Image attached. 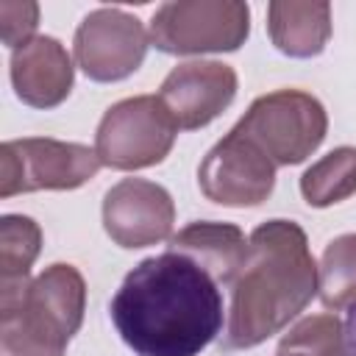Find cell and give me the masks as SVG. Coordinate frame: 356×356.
<instances>
[{"label":"cell","instance_id":"obj_1","mask_svg":"<svg viewBox=\"0 0 356 356\" xmlns=\"http://www.w3.org/2000/svg\"><path fill=\"white\" fill-rule=\"evenodd\" d=\"M108 312L136 356H197L222 328L217 281L175 250L139 261Z\"/></svg>","mask_w":356,"mask_h":356},{"label":"cell","instance_id":"obj_2","mask_svg":"<svg viewBox=\"0 0 356 356\" xmlns=\"http://www.w3.org/2000/svg\"><path fill=\"white\" fill-rule=\"evenodd\" d=\"M317 264L306 234L292 220L261 222L248 239V256L231 281V317L222 350H245L278 334L317 292Z\"/></svg>","mask_w":356,"mask_h":356},{"label":"cell","instance_id":"obj_3","mask_svg":"<svg viewBox=\"0 0 356 356\" xmlns=\"http://www.w3.org/2000/svg\"><path fill=\"white\" fill-rule=\"evenodd\" d=\"M86 306L83 275L53 264L19 295L0 298V356H64Z\"/></svg>","mask_w":356,"mask_h":356},{"label":"cell","instance_id":"obj_4","mask_svg":"<svg viewBox=\"0 0 356 356\" xmlns=\"http://www.w3.org/2000/svg\"><path fill=\"white\" fill-rule=\"evenodd\" d=\"M234 128L253 139L273 164H298L323 142L328 117L323 103L309 92L278 89L253 100Z\"/></svg>","mask_w":356,"mask_h":356},{"label":"cell","instance_id":"obj_5","mask_svg":"<svg viewBox=\"0 0 356 356\" xmlns=\"http://www.w3.org/2000/svg\"><path fill=\"white\" fill-rule=\"evenodd\" d=\"M178 125L159 95H139L114 103L95 136L100 164L111 170H142L159 164L175 142Z\"/></svg>","mask_w":356,"mask_h":356},{"label":"cell","instance_id":"obj_6","mask_svg":"<svg viewBox=\"0 0 356 356\" xmlns=\"http://www.w3.org/2000/svg\"><path fill=\"white\" fill-rule=\"evenodd\" d=\"M248 33L250 11L239 0H175L150 19V42L175 56L236 50Z\"/></svg>","mask_w":356,"mask_h":356},{"label":"cell","instance_id":"obj_7","mask_svg":"<svg viewBox=\"0 0 356 356\" xmlns=\"http://www.w3.org/2000/svg\"><path fill=\"white\" fill-rule=\"evenodd\" d=\"M100 159L92 147L58 139H11L0 147V195L75 189L95 178Z\"/></svg>","mask_w":356,"mask_h":356},{"label":"cell","instance_id":"obj_8","mask_svg":"<svg viewBox=\"0 0 356 356\" xmlns=\"http://www.w3.org/2000/svg\"><path fill=\"white\" fill-rule=\"evenodd\" d=\"M197 184L214 203L234 209L259 206L273 192L275 164L253 139L231 128V134L220 139L203 159Z\"/></svg>","mask_w":356,"mask_h":356},{"label":"cell","instance_id":"obj_9","mask_svg":"<svg viewBox=\"0 0 356 356\" xmlns=\"http://www.w3.org/2000/svg\"><path fill=\"white\" fill-rule=\"evenodd\" d=\"M147 53L142 22L122 8H97L75 31V61L100 83L122 81L139 70Z\"/></svg>","mask_w":356,"mask_h":356},{"label":"cell","instance_id":"obj_10","mask_svg":"<svg viewBox=\"0 0 356 356\" xmlns=\"http://www.w3.org/2000/svg\"><path fill=\"white\" fill-rule=\"evenodd\" d=\"M175 206L164 186L142 178H125L106 192L103 225L120 248H147L170 236Z\"/></svg>","mask_w":356,"mask_h":356},{"label":"cell","instance_id":"obj_11","mask_svg":"<svg viewBox=\"0 0 356 356\" xmlns=\"http://www.w3.org/2000/svg\"><path fill=\"white\" fill-rule=\"evenodd\" d=\"M236 95V72L222 61L178 64L161 83L159 100L178 128L192 131L209 125Z\"/></svg>","mask_w":356,"mask_h":356},{"label":"cell","instance_id":"obj_12","mask_svg":"<svg viewBox=\"0 0 356 356\" xmlns=\"http://www.w3.org/2000/svg\"><path fill=\"white\" fill-rule=\"evenodd\" d=\"M11 83L22 103L53 108L72 89V61L53 36H33L11 53Z\"/></svg>","mask_w":356,"mask_h":356},{"label":"cell","instance_id":"obj_13","mask_svg":"<svg viewBox=\"0 0 356 356\" xmlns=\"http://www.w3.org/2000/svg\"><path fill=\"white\" fill-rule=\"evenodd\" d=\"M170 250L192 259L217 284H231L245 264L248 239L231 222H192L170 239Z\"/></svg>","mask_w":356,"mask_h":356},{"label":"cell","instance_id":"obj_14","mask_svg":"<svg viewBox=\"0 0 356 356\" xmlns=\"http://www.w3.org/2000/svg\"><path fill=\"white\" fill-rule=\"evenodd\" d=\"M267 28L273 44L292 58H312L323 53L331 36L328 3H270Z\"/></svg>","mask_w":356,"mask_h":356},{"label":"cell","instance_id":"obj_15","mask_svg":"<svg viewBox=\"0 0 356 356\" xmlns=\"http://www.w3.org/2000/svg\"><path fill=\"white\" fill-rule=\"evenodd\" d=\"M300 192L309 206H334L356 192V147H337L314 161L303 178Z\"/></svg>","mask_w":356,"mask_h":356},{"label":"cell","instance_id":"obj_16","mask_svg":"<svg viewBox=\"0 0 356 356\" xmlns=\"http://www.w3.org/2000/svg\"><path fill=\"white\" fill-rule=\"evenodd\" d=\"M317 289L328 309L339 312L356 303V234L337 236L323 250Z\"/></svg>","mask_w":356,"mask_h":356},{"label":"cell","instance_id":"obj_17","mask_svg":"<svg viewBox=\"0 0 356 356\" xmlns=\"http://www.w3.org/2000/svg\"><path fill=\"white\" fill-rule=\"evenodd\" d=\"M42 248V231L31 217L6 214L0 220V273L3 286L28 284V273Z\"/></svg>","mask_w":356,"mask_h":356},{"label":"cell","instance_id":"obj_18","mask_svg":"<svg viewBox=\"0 0 356 356\" xmlns=\"http://www.w3.org/2000/svg\"><path fill=\"white\" fill-rule=\"evenodd\" d=\"M342 323L334 314L303 317L278 345L275 356H337Z\"/></svg>","mask_w":356,"mask_h":356},{"label":"cell","instance_id":"obj_19","mask_svg":"<svg viewBox=\"0 0 356 356\" xmlns=\"http://www.w3.org/2000/svg\"><path fill=\"white\" fill-rule=\"evenodd\" d=\"M39 22V6L28 3V0H3L0 3V36L8 47H22L25 42H31L33 31Z\"/></svg>","mask_w":356,"mask_h":356},{"label":"cell","instance_id":"obj_20","mask_svg":"<svg viewBox=\"0 0 356 356\" xmlns=\"http://www.w3.org/2000/svg\"><path fill=\"white\" fill-rule=\"evenodd\" d=\"M337 356H356V303L350 306L345 323H342V339Z\"/></svg>","mask_w":356,"mask_h":356}]
</instances>
